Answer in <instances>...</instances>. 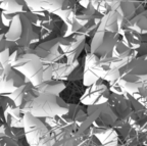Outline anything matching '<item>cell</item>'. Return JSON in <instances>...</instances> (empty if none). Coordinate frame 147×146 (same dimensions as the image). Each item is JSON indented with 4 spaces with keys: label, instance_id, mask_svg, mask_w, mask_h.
<instances>
[{
    "label": "cell",
    "instance_id": "d6986e66",
    "mask_svg": "<svg viewBox=\"0 0 147 146\" xmlns=\"http://www.w3.org/2000/svg\"><path fill=\"white\" fill-rule=\"evenodd\" d=\"M97 137L103 146H117V133L115 129L109 128L96 133Z\"/></svg>",
    "mask_w": 147,
    "mask_h": 146
},
{
    "label": "cell",
    "instance_id": "4fadbf2b",
    "mask_svg": "<svg viewBox=\"0 0 147 146\" xmlns=\"http://www.w3.org/2000/svg\"><path fill=\"white\" fill-rule=\"evenodd\" d=\"M78 60H76L73 64L65 62H55L51 64V72H52V79L63 81L65 78H69L73 75L74 72L78 68Z\"/></svg>",
    "mask_w": 147,
    "mask_h": 146
},
{
    "label": "cell",
    "instance_id": "9a60e30c",
    "mask_svg": "<svg viewBox=\"0 0 147 146\" xmlns=\"http://www.w3.org/2000/svg\"><path fill=\"white\" fill-rule=\"evenodd\" d=\"M64 88H65V84L63 81L51 79V80L41 83L39 86L34 87V91L37 92V94L50 93L54 94V95H59V93L63 91Z\"/></svg>",
    "mask_w": 147,
    "mask_h": 146
},
{
    "label": "cell",
    "instance_id": "cb8c5ba5",
    "mask_svg": "<svg viewBox=\"0 0 147 146\" xmlns=\"http://www.w3.org/2000/svg\"><path fill=\"white\" fill-rule=\"evenodd\" d=\"M3 68H4V66L1 64V62H0V76H1V74H2V72H3Z\"/></svg>",
    "mask_w": 147,
    "mask_h": 146
},
{
    "label": "cell",
    "instance_id": "603a6c76",
    "mask_svg": "<svg viewBox=\"0 0 147 146\" xmlns=\"http://www.w3.org/2000/svg\"><path fill=\"white\" fill-rule=\"evenodd\" d=\"M0 14H1V10H0ZM7 29H5L2 25V22H1V18H0V34H2V33H5L6 32Z\"/></svg>",
    "mask_w": 147,
    "mask_h": 146
},
{
    "label": "cell",
    "instance_id": "6da1fadb",
    "mask_svg": "<svg viewBox=\"0 0 147 146\" xmlns=\"http://www.w3.org/2000/svg\"><path fill=\"white\" fill-rule=\"evenodd\" d=\"M69 107L59 95L39 93L35 95L23 108L24 114H30L37 119H55L67 116Z\"/></svg>",
    "mask_w": 147,
    "mask_h": 146
},
{
    "label": "cell",
    "instance_id": "ba28073f",
    "mask_svg": "<svg viewBox=\"0 0 147 146\" xmlns=\"http://www.w3.org/2000/svg\"><path fill=\"white\" fill-rule=\"evenodd\" d=\"M26 83H28L27 80L21 74L12 69L10 64H6L0 76V95H10Z\"/></svg>",
    "mask_w": 147,
    "mask_h": 146
},
{
    "label": "cell",
    "instance_id": "52a82bcc",
    "mask_svg": "<svg viewBox=\"0 0 147 146\" xmlns=\"http://www.w3.org/2000/svg\"><path fill=\"white\" fill-rule=\"evenodd\" d=\"M117 40V35L105 31H96L92 35L89 53L95 55L99 59L109 58L111 50Z\"/></svg>",
    "mask_w": 147,
    "mask_h": 146
},
{
    "label": "cell",
    "instance_id": "2e32d148",
    "mask_svg": "<svg viewBox=\"0 0 147 146\" xmlns=\"http://www.w3.org/2000/svg\"><path fill=\"white\" fill-rule=\"evenodd\" d=\"M117 16L113 10H109L105 14L101 16L100 23L96 31H105L111 34L117 35Z\"/></svg>",
    "mask_w": 147,
    "mask_h": 146
},
{
    "label": "cell",
    "instance_id": "3957f363",
    "mask_svg": "<svg viewBox=\"0 0 147 146\" xmlns=\"http://www.w3.org/2000/svg\"><path fill=\"white\" fill-rule=\"evenodd\" d=\"M11 68L18 71L33 87L39 86L43 83L45 64L33 53L26 50V52L11 64Z\"/></svg>",
    "mask_w": 147,
    "mask_h": 146
},
{
    "label": "cell",
    "instance_id": "ac0fdd59",
    "mask_svg": "<svg viewBox=\"0 0 147 146\" xmlns=\"http://www.w3.org/2000/svg\"><path fill=\"white\" fill-rule=\"evenodd\" d=\"M0 10L16 14L27 12L28 8L24 0H3L2 2H0Z\"/></svg>",
    "mask_w": 147,
    "mask_h": 146
},
{
    "label": "cell",
    "instance_id": "9c48e42d",
    "mask_svg": "<svg viewBox=\"0 0 147 146\" xmlns=\"http://www.w3.org/2000/svg\"><path fill=\"white\" fill-rule=\"evenodd\" d=\"M109 87L103 84L102 80H98L86 89L81 101L88 106L104 104L109 101Z\"/></svg>",
    "mask_w": 147,
    "mask_h": 146
},
{
    "label": "cell",
    "instance_id": "ffe728a7",
    "mask_svg": "<svg viewBox=\"0 0 147 146\" xmlns=\"http://www.w3.org/2000/svg\"><path fill=\"white\" fill-rule=\"evenodd\" d=\"M16 46L12 42L7 41L4 38V33L0 34V62L3 66L8 64V58L10 51Z\"/></svg>",
    "mask_w": 147,
    "mask_h": 146
},
{
    "label": "cell",
    "instance_id": "7c38bea8",
    "mask_svg": "<svg viewBox=\"0 0 147 146\" xmlns=\"http://www.w3.org/2000/svg\"><path fill=\"white\" fill-rule=\"evenodd\" d=\"M86 45V37L82 34H76L71 37V43L67 47V51L63 54L65 62L67 64H73L78 60V57L82 53L83 49Z\"/></svg>",
    "mask_w": 147,
    "mask_h": 146
},
{
    "label": "cell",
    "instance_id": "7402d4cb",
    "mask_svg": "<svg viewBox=\"0 0 147 146\" xmlns=\"http://www.w3.org/2000/svg\"><path fill=\"white\" fill-rule=\"evenodd\" d=\"M13 14H8V12H5V11H1V14H0V18H1V22H2V25L5 29L10 26L11 24L12 20H13Z\"/></svg>",
    "mask_w": 147,
    "mask_h": 146
},
{
    "label": "cell",
    "instance_id": "5bb4252c",
    "mask_svg": "<svg viewBox=\"0 0 147 146\" xmlns=\"http://www.w3.org/2000/svg\"><path fill=\"white\" fill-rule=\"evenodd\" d=\"M126 29L131 30L140 35H146L147 31V11L135 14L133 18L126 24Z\"/></svg>",
    "mask_w": 147,
    "mask_h": 146
},
{
    "label": "cell",
    "instance_id": "7a4b0ae2",
    "mask_svg": "<svg viewBox=\"0 0 147 146\" xmlns=\"http://www.w3.org/2000/svg\"><path fill=\"white\" fill-rule=\"evenodd\" d=\"M69 43L71 38L59 36L42 41L35 46H28L26 50L36 55L44 64H52L63 57Z\"/></svg>",
    "mask_w": 147,
    "mask_h": 146
},
{
    "label": "cell",
    "instance_id": "30bf717a",
    "mask_svg": "<svg viewBox=\"0 0 147 146\" xmlns=\"http://www.w3.org/2000/svg\"><path fill=\"white\" fill-rule=\"evenodd\" d=\"M110 10L117 14V26L126 25L136 14L137 6L133 0H115L110 6Z\"/></svg>",
    "mask_w": 147,
    "mask_h": 146
},
{
    "label": "cell",
    "instance_id": "e0dca14e",
    "mask_svg": "<svg viewBox=\"0 0 147 146\" xmlns=\"http://www.w3.org/2000/svg\"><path fill=\"white\" fill-rule=\"evenodd\" d=\"M95 14H96V11L91 6L88 8H83V7L79 6L78 4L74 6V20L82 28L91 23Z\"/></svg>",
    "mask_w": 147,
    "mask_h": 146
},
{
    "label": "cell",
    "instance_id": "8992f818",
    "mask_svg": "<svg viewBox=\"0 0 147 146\" xmlns=\"http://www.w3.org/2000/svg\"><path fill=\"white\" fill-rule=\"evenodd\" d=\"M88 125L95 130L102 131L109 129L117 122V116L107 103L100 105H92L88 108Z\"/></svg>",
    "mask_w": 147,
    "mask_h": 146
},
{
    "label": "cell",
    "instance_id": "5b68a950",
    "mask_svg": "<svg viewBox=\"0 0 147 146\" xmlns=\"http://www.w3.org/2000/svg\"><path fill=\"white\" fill-rule=\"evenodd\" d=\"M23 128L29 146H52L54 143L53 137L41 120L30 114H24Z\"/></svg>",
    "mask_w": 147,
    "mask_h": 146
},
{
    "label": "cell",
    "instance_id": "277c9868",
    "mask_svg": "<svg viewBox=\"0 0 147 146\" xmlns=\"http://www.w3.org/2000/svg\"><path fill=\"white\" fill-rule=\"evenodd\" d=\"M34 35L33 26L27 12L14 14L11 24L4 33V38L18 47H28Z\"/></svg>",
    "mask_w": 147,
    "mask_h": 146
},
{
    "label": "cell",
    "instance_id": "44dd1931",
    "mask_svg": "<svg viewBox=\"0 0 147 146\" xmlns=\"http://www.w3.org/2000/svg\"><path fill=\"white\" fill-rule=\"evenodd\" d=\"M115 0H90V6L99 14L103 16L110 10V6Z\"/></svg>",
    "mask_w": 147,
    "mask_h": 146
},
{
    "label": "cell",
    "instance_id": "8fae6325",
    "mask_svg": "<svg viewBox=\"0 0 147 146\" xmlns=\"http://www.w3.org/2000/svg\"><path fill=\"white\" fill-rule=\"evenodd\" d=\"M28 10L33 14H53L59 10L63 0H24Z\"/></svg>",
    "mask_w": 147,
    "mask_h": 146
},
{
    "label": "cell",
    "instance_id": "d4e9b609",
    "mask_svg": "<svg viewBox=\"0 0 147 146\" xmlns=\"http://www.w3.org/2000/svg\"><path fill=\"white\" fill-rule=\"evenodd\" d=\"M2 1H3V0H0V2H2Z\"/></svg>",
    "mask_w": 147,
    "mask_h": 146
}]
</instances>
